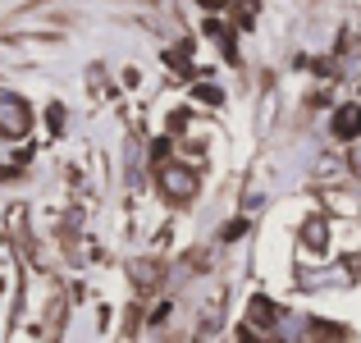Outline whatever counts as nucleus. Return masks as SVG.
Wrapping results in <instances>:
<instances>
[{
	"label": "nucleus",
	"instance_id": "obj_1",
	"mask_svg": "<svg viewBox=\"0 0 361 343\" xmlns=\"http://www.w3.org/2000/svg\"><path fill=\"white\" fill-rule=\"evenodd\" d=\"M0 133H9V138L27 133V106L18 97H0Z\"/></svg>",
	"mask_w": 361,
	"mask_h": 343
},
{
	"label": "nucleus",
	"instance_id": "obj_4",
	"mask_svg": "<svg viewBox=\"0 0 361 343\" xmlns=\"http://www.w3.org/2000/svg\"><path fill=\"white\" fill-rule=\"evenodd\" d=\"M197 5H206V9H224L229 0H197Z\"/></svg>",
	"mask_w": 361,
	"mask_h": 343
},
{
	"label": "nucleus",
	"instance_id": "obj_3",
	"mask_svg": "<svg viewBox=\"0 0 361 343\" xmlns=\"http://www.w3.org/2000/svg\"><path fill=\"white\" fill-rule=\"evenodd\" d=\"M334 133H338V138H353V133H361V110H357V106L343 110V114L334 119Z\"/></svg>",
	"mask_w": 361,
	"mask_h": 343
},
{
	"label": "nucleus",
	"instance_id": "obj_2",
	"mask_svg": "<svg viewBox=\"0 0 361 343\" xmlns=\"http://www.w3.org/2000/svg\"><path fill=\"white\" fill-rule=\"evenodd\" d=\"M160 188H165V197H174V202H188V197L197 193V179L188 174L183 165H169L165 174H160Z\"/></svg>",
	"mask_w": 361,
	"mask_h": 343
}]
</instances>
